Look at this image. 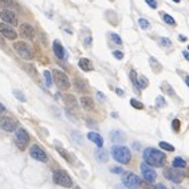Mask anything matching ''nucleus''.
<instances>
[{
    "label": "nucleus",
    "mask_w": 189,
    "mask_h": 189,
    "mask_svg": "<svg viewBox=\"0 0 189 189\" xmlns=\"http://www.w3.org/2000/svg\"><path fill=\"white\" fill-rule=\"evenodd\" d=\"M110 140H112V142H113V144L118 145V144L125 142L126 136H125V133H124V132H121V130H113L112 133H110Z\"/></svg>",
    "instance_id": "15"
},
{
    "label": "nucleus",
    "mask_w": 189,
    "mask_h": 189,
    "mask_svg": "<svg viewBox=\"0 0 189 189\" xmlns=\"http://www.w3.org/2000/svg\"><path fill=\"white\" fill-rule=\"evenodd\" d=\"M138 24H140V27L142 30H148L150 27V23L146 19H144V18H140V19H138Z\"/></svg>",
    "instance_id": "32"
},
{
    "label": "nucleus",
    "mask_w": 189,
    "mask_h": 189,
    "mask_svg": "<svg viewBox=\"0 0 189 189\" xmlns=\"http://www.w3.org/2000/svg\"><path fill=\"white\" fill-rule=\"evenodd\" d=\"M57 152H58V153H59V154H61V156H62V157H63V158H65V160H66V161H67V162H69V164H71V162H73V158H71V156H70V153H69V152H67V150H65V149H62V148H59V146H57Z\"/></svg>",
    "instance_id": "24"
},
{
    "label": "nucleus",
    "mask_w": 189,
    "mask_h": 189,
    "mask_svg": "<svg viewBox=\"0 0 189 189\" xmlns=\"http://www.w3.org/2000/svg\"><path fill=\"white\" fill-rule=\"evenodd\" d=\"M110 39H112L116 44H118V46H121V44H122V40H121V38H120V35L114 34V32H112V34H110Z\"/></svg>",
    "instance_id": "35"
},
{
    "label": "nucleus",
    "mask_w": 189,
    "mask_h": 189,
    "mask_svg": "<svg viewBox=\"0 0 189 189\" xmlns=\"http://www.w3.org/2000/svg\"><path fill=\"white\" fill-rule=\"evenodd\" d=\"M0 129L7 133L15 132L18 129V121L12 117H2L0 118Z\"/></svg>",
    "instance_id": "11"
},
{
    "label": "nucleus",
    "mask_w": 189,
    "mask_h": 189,
    "mask_svg": "<svg viewBox=\"0 0 189 189\" xmlns=\"http://www.w3.org/2000/svg\"><path fill=\"white\" fill-rule=\"evenodd\" d=\"M11 2H12V0H0V4H3V6H8V4H11Z\"/></svg>",
    "instance_id": "44"
},
{
    "label": "nucleus",
    "mask_w": 189,
    "mask_h": 189,
    "mask_svg": "<svg viewBox=\"0 0 189 189\" xmlns=\"http://www.w3.org/2000/svg\"><path fill=\"white\" fill-rule=\"evenodd\" d=\"M79 69L81 70H83V71H93L94 70V67H93V63H91V61H89L87 58H82V59H79Z\"/></svg>",
    "instance_id": "20"
},
{
    "label": "nucleus",
    "mask_w": 189,
    "mask_h": 189,
    "mask_svg": "<svg viewBox=\"0 0 189 189\" xmlns=\"http://www.w3.org/2000/svg\"><path fill=\"white\" fill-rule=\"evenodd\" d=\"M158 146H160L161 149L166 150V152H175V146H172V145H170V144H168V142H164V141H161V142L158 144Z\"/></svg>",
    "instance_id": "30"
},
{
    "label": "nucleus",
    "mask_w": 189,
    "mask_h": 189,
    "mask_svg": "<svg viewBox=\"0 0 189 189\" xmlns=\"http://www.w3.org/2000/svg\"><path fill=\"white\" fill-rule=\"evenodd\" d=\"M110 170H112V173H117V175L124 173V170H122V168H120V166H114V168H112Z\"/></svg>",
    "instance_id": "41"
},
{
    "label": "nucleus",
    "mask_w": 189,
    "mask_h": 189,
    "mask_svg": "<svg viewBox=\"0 0 189 189\" xmlns=\"http://www.w3.org/2000/svg\"><path fill=\"white\" fill-rule=\"evenodd\" d=\"M180 124H181L180 120H177V118H176V120H173V121H172V128H173V130H175V132H179V130H180Z\"/></svg>",
    "instance_id": "38"
},
{
    "label": "nucleus",
    "mask_w": 189,
    "mask_h": 189,
    "mask_svg": "<svg viewBox=\"0 0 189 189\" xmlns=\"http://www.w3.org/2000/svg\"><path fill=\"white\" fill-rule=\"evenodd\" d=\"M144 161H145L146 165L149 166H157V168H161V166L165 165L166 162V156L162 153V152L153 149V148H146L144 150Z\"/></svg>",
    "instance_id": "1"
},
{
    "label": "nucleus",
    "mask_w": 189,
    "mask_h": 189,
    "mask_svg": "<svg viewBox=\"0 0 189 189\" xmlns=\"http://www.w3.org/2000/svg\"><path fill=\"white\" fill-rule=\"evenodd\" d=\"M0 46H2V47H4V40H3L2 36H0Z\"/></svg>",
    "instance_id": "52"
},
{
    "label": "nucleus",
    "mask_w": 189,
    "mask_h": 189,
    "mask_svg": "<svg viewBox=\"0 0 189 189\" xmlns=\"http://www.w3.org/2000/svg\"><path fill=\"white\" fill-rule=\"evenodd\" d=\"M53 50H54V54L57 55L58 59H65V58H66L65 49H63V46H62L61 43H59V40H54V43H53Z\"/></svg>",
    "instance_id": "16"
},
{
    "label": "nucleus",
    "mask_w": 189,
    "mask_h": 189,
    "mask_svg": "<svg viewBox=\"0 0 189 189\" xmlns=\"http://www.w3.org/2000/svg\"><path fill=\"white\" fill-rule=\"evenodd\" d=\"M185 83H187V85H188V87H189V75L185 77Z\"/></svg>",
    "instance_id": "51"
},
{
    "label": "nucleus",
    "mask_w": 189,
    "mask_h": 189,
    "mask_svg": "<svg viewBox=\"0 0 189 189\" xmlns=\"http://www.w3.org/2000/svg\"><path fill=\"white\" fill-rule=\"evenodd\" d=\"M113 55L116 57L117 59H124V53H121V51H113Z\"/></svg>",
    "instance_id": "42"
},
{
    "label": "nucleus",
    "mask_w": 189,
    "mask_h": 189,
    "mask_svg": "<svg viewBox=\"0 0 189 189\" xmlns=\"http://www.w3.org/2000/svg\"><path fill=\"white\" fill-rule=\"evenodd\" d=\"M95 158H97V161H99V162H107L109 161V154H107V152L103 149V148H98V149L95 150Z\"/></svg>",
    "instance_id": "19"
},
{
    "label": "nucleus",
    "mask_w": 189,
    "mask_h": 189,
    "mask_svg": "<svg viewBox=\"0 0 189 189\" xmlns=\"http://www.w3.org/2000/svg\"><path fill=\"white\" fill-rule=\"evenodd\" d=\"M30 156H31L34 160L40 161V162L49 161V156H47V153L39 145H31V148H30Z\"/></svg>",
    "instance_id": "10"
},
{
    "label": "nucleus",
    "mask_w": 189,
    "mask_h": 189,
    "mask_svg": "<svg viewBox=\"0 0 189 189\" xmlns=\"http://www.w3.org/2000/svg\"><path fill=\"white\" fill-rule=\"evenodd\" d=\"M0 18L3 19V22H4L6 24H8V26H18V18H16V15H15L12 11H10V10H3L2 12H0Z\"/></svg>",
    "instance_id": "13"
},
{
    "label": "nucleus",
    "mask_w": 189,
    "mask_h": 189,
    "mask_svg": "<svg viewBox=\"0 0 189 189\" xmlns=\"http://www.w3.org/2000/svg\"><path fill=\"white\" fill-rule=\"evenodd\" d=\"M91 44V36H87L86 40H85V46H90Z\"/></svg>",
    "instance_id": "45"
},
{
    "label": "nucleus",
    "mask_w": 189,
    "mask_h": 189,
    "mask_svg": "<svg viewBox=\"0 0 189 189\" xmlns=\"http://www.w3.org/2000/svg\"><path fill=\"white\" fill-rule=\"evenodd\" d=\"M122 183L129 189H138L141 187V179L132 172L122 173Z\"/></svg>",
    "instance_id": "7"
},
{
    "label": "nucleus",
    "mask_w": 189,
    "mask_h": 189,
    "mask_svg": "<svg viewBox=\"0 0 189 189\" xmlns=\"http://www.w3.org/2000/svg\"><path fill=\"white\" fill-rule=\"evenodd\" d=\"M183 55H184V58L185 59H187V61H189V53H188V51H183Z\"/></svg>",
    "instance_id": "47"
},
{
    "label": "nucleus",
    "mask_w": 189,
    "mask_h": 189,
    "mask_svg": "<svg viewBox=\"0 0 189 189\" xmlns=\"http://www.w3.org/2000/svg\"><path fill=\"white\" fill-rule=\"evenodd\" d=\"M156 105H157V107H164L166 105V102H165V98L164 97H157L156 98Z\"/></svg>",
    "instance_id": "37"
},
{
    "label": "nucleus",
    "mask_w": 189,
    "mask_h": 189,
    "mask_svg": "<svg viewBox=\"0 0 189 189\" xmlns=\"http://www.w3.org/2000/svg\"><path fill=\"white\" fill-rule=\"evenodd\" d=\"M160 43L164 47H170V46H172V42H170V39H168V38H161L160 39Z\"/></svg>",
    "instance_id": "39"
},
{
    "label": "nucleus",
    "mask_w": 189,
    "mask_h": 189,
    "mask_svg": "<svg viewBox=\"0 0 189 189\" xmlns=\"http://www.w3.org/2000/svg\"><path fill=\"white\" fill-rule=\"evenodd\" d=\"M87 138L90 140V141H93V142H94L98 148H102V146H103V138H102L101 136H99V133L90 132V133L87 134Z\"/></svg>",
    "instance_id": "17"
},
{
    "label": "nucleus",
    "mask_w": 189,
    "mask_h": 189,
    "mask_svg": "<svg viewBox=\"0 0 189 189\" xmlns=\"http://www.w3.org/2000/svg\"><path fill=\"white\" fill-rule=\"evenodd\" d=\"M188 50H189V46H188Z\"/></svg>",
    "instance_id": "56"
},
{
    "label": "nucleus",
    "mask_w": 189,
    "mask_h": 189,
    "mask_svg": "<svg viewBox=\"0 0 189 189\" xmlns=\"http://www.w3.org/2000/svg\"><path fill=\"white\" fill-rule=\"evenodd\" d=\"M185 166H187V162L181 157H176L173 160V168H185Z\"/></svg>",
    "instance_id": "28"
},
{
    "label": "nucleus",
    "mask_w": 189,
    "mask_h": 189,
    "mask_svg": "<svg viewBox=\"0 0 189 189\" xmlns=\"http://www.w3.org/2000/svg\"><path fill=\"white\" fill-rule=\"evenodd\" d=\"M15 144L20 150H26L30 146V134L23 128H18L15 130Z\"/></svg>",
    "instance_id": "3"
},
{
    "label": "nucleus",
    "mask_w": 189,
    "mask_h": 189,
    "mask_svg": "<svg viewBox=\"0 0 189 189\" xmlns=\"http://www.w3.org/2000/svg\"><path fill=\"white\" fill-rule=\"evenodd\" d=\"M148 3V6L150 7V8H157V2L156 0H145Z\"/></svg>",
    "instance_id": "40"
},
{
    "label": "nucleus",
    "mask_w": 189,
    "mask_h": 189,
    "mask_svg": "<svg viewBox=\"0 0 189 189\" xmlns=\"http://www.w3.org/2000/svg\"><path fill=\"white\" fill-rule=\"evenodd\" d=\"M161 15V18H162V20L165 22V23H168V24H170V26H176V20L173 19L170 15H168V14H165V12H161L160 14Z\"/></svg>",
    "instance_id": "27"
},
{
    "label": "nucleus",
    "mask_w": 189,
    "mask_h": 189,
    "mask_svg": "<svg viewBox=\"0 0 189 189\" xmlns=\"http://www.w3.org/2000/svg\"><path fill=\"white\" fill-rule=\"evenodd\" d=\"M14 95L16 97L19 101H22V102H26L27 101V98H26V95L23 94L22 91H19V90H14Z\"/></svg>",
    "instance_id": "34"
},
{
    "label": "nucleus",
    "mask_w": 189,
    "mask_h": 189,
    "mask_svg": "<svg viewBox=\"0 0 189 189\" xmlns=\"http://www.w3.org/2000/svg\"><path fill=\"white\" fill-rule=\"evenodd\" d=\"M154 189H168V188H166L164 184H157V185H156V188H154Z\"/></svg>",
    "instance_id": "46"
},
{
    "label": "nucleus",
    "mask_w": 189,
    "mask_h": 189,
    "mask_svg": "<svg viewBox=\"0 0 189 189\" xmlns=\"http://www.w3.org/2000/svg\"><path fill=\"white\" fill-rule=\"evenodd\" d=\"M4 112H6V106L0 103V113H4Z\"/></svg>",
    "instance_id": "50"
},
{
    "label": "nucleus",
    "mask_w": 189,
    "mask_h": 189,
    "mask_svg": "<svg viewBox=\"0 0 189 189\" xmlns=\"http://www.w3.org/2000/svg\"><path fill=\"white\" fill-rule=\"evenodd\" d=\"M81 105L85 110H89V112H91V110H94V101H93L91 97H82L81 98Z\"/></svg>",
    "instance_id": "18"
},
{
    "label": "nucleus",
    "mask_w": 189,
    "mask_h": 189,
    "mask_svg": "<svg viewBox=\"0 0 189 189\" xmlns=\"http://www.w3.org/2000/svg\"><path fill=\"white\" fill-rule=\"evenodd\" d=\"M74 189H81V188H79V187H75V188H74Z\"/></svg>",
    "instance_id": "55"
},
{
    "label": "nucleus",
    "mask_w": 189,
    "mask_h": 189,
    "mask_svg": "<svg viewBox=\"0 0 189 189\" xmlns=\"http://www.w3.org/2000/svg\"><path fill=\"white\" fill-rule=\"evenodd\" d=\"M63 102L66 103V106H67V107H71V109H75L77 105H78L75 97H74V95H71V94L63 95Z\"/></svg>",
    "instance_id": "21"
},
{
    "label": "nucleus",
    "mask_w": 189,
    "mask_h": 189,
    "mask_svg": "<svg viewBox=\"0 0 189 189\" xmlns=\"http://www.w3.org/2000/svg\"><path fill=\"white\" fill-rule=\"evenodd\" d=\"M130 105L134 107V109H137V110H142V109H144V105H142V103H141L140 101H137V99H134V98L130 99Z\"/></svg>",
    "instance_id": "33"
},
{
    "label": "nucleus",
    "mask_w": 189,
    "mask_h": 189,
    "mask_svg": "<svg viewBox=\"0 0 189 189\" xmlns=\"http://www.w3.org/2000/svg\"><path fill=\"white\" fill-rule=\"evenodd\" d=\"M175 189H184V188H180V187H175Z\"/></svg>",
    "instance_id": "53"
},
{
    "label": "nucleus",
    "mask_w": 189,
    "mask_h": 189,
    "mask_svg": "<svg viewBox=\"0 0 189 189\" xmlns=\"http://www.w3.org/2000/svg\"><path fill=\"white\" fill-rule=\"evenodd\" d=\"M14 50L20 58L26 59V61H31L32 59V49L28 43L26 42H16L14 44Z\"/></svg>",
    "instance_id": "6"
},
{
    "label": "nucleus",
    "mask_w": 189,
    "mask_h": 189,
    "mask_svg": "<svg viewBox=\"0 0 189 189\" xmlns=\"http://www.w3.org/2000/svg\"><path fill=\"white\" fill-rule=\"evenodd\" d=\"M97 98H98V99H99V101H101V102H103V101H105V99H106V97H105V95L102 94L101 91H97Z\"/></svg>",
    "instance_id": "43"
},
{
    "label": "nucleus",
    "mask_w": 189,
    "mask_h": 189,
    "mask_svg": "<svg viewBox=\"0 0 189 189\" xmlns=\"http://www.w3.org/2000/svg\"><path fill=\"white\" fill-rule=\"evenodd\" d=\"M51 75H53V79H54L55 85L58 86V89H61V90H69L70 89V79L63 71H61L58 69H54Z\"/></svg>",
    "instance_id": "4"
},
{
    "label": "nucleus",
    "mask_w": 189,
    "mask_h": 189,
    "mask_svg": "<svg viewBox=\"0 0 189 189\" xmlns=\"http://www.w3.org/2000/svg\"><path fill=\"white\" fill-rule=\"evenodd\" d=\"M129 75H130V79H132V82H133V85H134V87L136 89H138V85H137V73L134 71V70H130V74H129Z\"/></svg>",
    "instance_id": "36"
},
{
    "label": "nucleus",
    "mask_w": 189,
    "mask_h": 189,
    "mask_svg": "<svg viewBox=\"0 0 189 189\" xmlns=\"http://www.w3.org/2000/svg\"><path fill=\"white\" fill-rule=\"evenodd\" d=\"M19 34H20L22 38H24L27 40H32L34 39V36H35V30H34V27H32L31 24L23 23V24L19 26Z\"/></svg>",
    "instance_id": "12"
},
{
    "label": "nucleus",
    "mask_w": 189,
    "mask_h": 189,
    "mask_svg": "<svg viewBox=\"0 0 189 189\" xmlns=\"http://www.w3.org/2000/svg\"><path fill=\"white\" fill-rule=\"evenodd\" d=\"M140 169H141V175H142V179L146 181V183H154L156 179H157V173H156V170L152 168V166L146 165L145 162L144 164L140 165Z\"/></svg>",
    "instance_id": "9"
},
{
    "label": "nucleus",
    "mask_w": 189,
    "mask_h": 189,
    "mask_svg": "<svg viewBox=\"0 0 189 189\" xmlns=\"http://www.w3.org/2000/svg\"><path fill=\"white\" fill-rule=\"evenodd\" d=\"M0 34H2L4 38L10 39V40H15L18 38L16 31L11 27V26L6 24V23H0Z\"/></svg>",
    "instance_id": "14"
},
{
    "label": "nucleus",
    "mask_w": 189,
    "mask_h": 189,
    "mask_svg": "<svg viewBox=\"0 0 189 189\" xmlns=\"http://www.w3.org/2000/svg\"><path fill=\"white\" fill-rule=\"evenodd\" d=\"M173 2H176V3H180V0H173Z\"/></svg>",
    "instance_id": "54"
},
{
    "label": "nucleus",
    "mask_w": 189,
    "mask_h": 189,
    "mask_svg": "<svg viewBox=\"0 0 189 189\" xmlns=\"http://www.w3.org/2000/svg\"><path fill=\"white\" fill-rule=\"evenodd\" d=\"M112 156L113 158L120 164H129L132 161V152L128 146L124 145H114L112 148Z\"/></svg>",
    "instance_id": "2"
},
{
    "label": "nucleus",
    "mask_w": 189,
    "mask_h": 189,
    "mask_svg": "<svg viewBox=\"0 0 189 189\" xmlns=\"http://www.w3.org/2000/svg\"><path fill=\"white\" fill-rule=\"evenodd\" d=\"M43 77H44V81H46V86L50 87L51 85H53V75H51L50 71H43Z\"/></svg>",
    "instance_id": "29"
},
{
    "label": "nucleus",
    "mask_w": 189,
    "mask_h": 189,
    "mask_svg": "<svg viewBox=\"0 0 189 189\" xmlns=\"http://www.w3.org/2000/svg\"><path fill=\"white\" fill-rule=\"evenodd\" d=\"M116 93H117L118 95H121V97H122V95H124V91H122L121 89H116Z\"/></svg>",
    "instance_id": "49"
},
{
    "label": "nucleus",
    "mask_w": 189,
    "mask_h": 189,
    "mask_svg": "<svg viewBox=\"0 0 189 189\" xmlns=\"http://www.w3.org/2000/svg\"><path fill=\"white\" fill-rule=\"evenodd\" d=\"M149 63H150V66L153 67V70H154V73H160L161 71V69H162V66L160 65V63L157 62V59L156 58H153V57H150L149 58Z\"/></svg>",
    "instance_id": "25"
},
{
    "label": "nucleus",
    "mask_w": 189,
    "mask_h": 189,
    "mask_svg": "<svg viewBox=\"0 0 189 189\" xmlns=\"http://www.w3.org/2000/svg\"><path fill=\"white\" fill-rule=\"evenodd\" d=\"M179 40H180V42H185V40H187V36H184V35H179Z\"/></svg>",
    "instance_id": "48"
},
{
    "label": "nucleus",
    "mask_w": 189,
    "mask_h": 189,
    "mask_svg": "<svg viewBox=\"0 0 189 189\" xmlns=\"http://www.w3.org/2000/svg\"><path fill=\"white\" fill-rule=\"evenodd\" d=\"M112 2H113V0H112Z\"/></svg>",
    "instance_id": "57"
},
{
    "label": "nucleus",
    "mask_w": 189,
    "mask_h": 189,
    "mask_svg": "<svg viewBox=\"0 0 189 189\" xmlns=\"http://www.w3.org/2000/svg\"><path fill=\"white\" fill-rule=\"evenodd\" d=\"M164 176H165V179L172 181L173 184H180L184 180V175L179 170V168H165Z\"/></svg>",
    "instance_id": "8"
},
{
    "label": "nucleus",
    "mask_w": 189,
    "mask_h": 189,
    "mask_svg": "<svg viewBox=\"0 0 189 189\" xmlns=\"http://www.w3.org/2000/svg\"><path fill=\"white\" fill-rule=\"evenodd\" d=\"M24 69L27 70V73L30 74V75H32L34 78L38 77V73H36V70H35V67L32 65H24Z\"/></svg>",
    "instance_id": "31"
},
{
    "label": "nucleus",
    "mask_w": 189,
    "mask_h": 189,
    "mask_svg": "<svg viewBox=\"0 0 189 189\" xmlns=\"http://www.w3.org/2000/svg\"><path fill=\"white\" fill-rule=\"evenodd\" d=\"M74 87H75L77 91H79V93H83V91L87 90L86 82H85L83 79H81V78H75V79H74Z\"/></svg>",
    "instance_id": "22"
},
{
    "label": "nucleus",
    "mask_w": 189,
    "mask_h": 189,
    "mask_svg": "<svg viewBox=\"0 0 189 189\" xmlns=\"http://www.w3.org/2000/svg\"><path fill=\"white\" fill-rule=\"evenodd\" d=\"M161 89H162V91L166 93L168 95H175V90H173V87L170 86L168 82H162L161 83Z\"/></svg>",
    "instance_id": "26"
},
{
    "label": "nucleus",
    "mask_w": 189,
    "mask_h": 189,
    "mask_svg": "<svg viewBox=\"0 0 189 189\" xmlns=\"http://www.w3.org/2000/svg\"><path fill=\"white\" fill-rule=\"evenodd\" d=\"M137 85H138V90H142V89H146L149 86V81H148L146 77L141 75L137 78Z\"/></svg>",
    "instance_id": "23"
},
{
    "label": "nucleus",
    "mask_w": 189,
    "mask_h": 189,
    "mask_svg": "<svg viewBox=\"0 0 189 189\" xmlns=\"http://www.w3.org/2000/svg\"><path fill=\"white\" fill-rule=\"evenodd\" d=\"M53 177H54L55 184L61 185V187H63V188H71V187H73V180H71V177H70L69 173L65 172V170L57 169V170L54 172Z\"/></svg>",
    "instance_id": "5"
}]
</instances>
